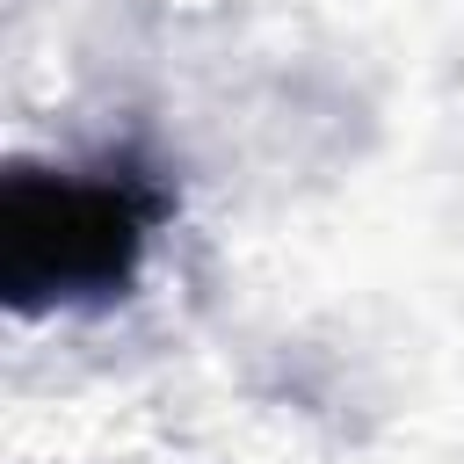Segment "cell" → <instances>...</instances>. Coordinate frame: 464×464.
Masks as SVG:
<instances>
[{
    "label": "cell",
    "instance_id": "1",
    "mask_svg": "<svg viewBox=\"0 0 464 464\" xmlns=\"http://www.w3.org/2000/svg\"><path fill=\"white\" fill-rule=\"evenodd\" d=\"M174 188L138 160L14 167L0 181V297L14 319L94 312L130 297Z\"/></svg>",
    "mask_w": 464,
    "mask_h": 464
}]
</instances>
